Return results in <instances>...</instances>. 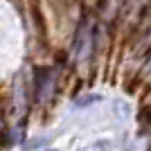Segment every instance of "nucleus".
<instances>
[{
    "label": "nucleus",
    "instance_id": "nucleus-1",
    "mask_svg": "<svg viewBox=\"0 0 151 151\" xmlns=\"http://www.w3.org/2000/svg\"><path fill=\"white\" fill-rule=\"evenodd\" d=\"M29 2V12H32V20H34V27H36L41 41H45L47 36V23H45L43 9H41V0H27Z\"/></svg>",
    "mask_w": 151,
    "mask_h": 151
},
{
    "label": "nucleus",
    "instance_id": "nucleus-2",
    "mask_svg": "<svg viewBox=\"0 0 151 151\" xmlns=\"http://www.w3.org/2000/svg\"><path fill=\"white\" fill-rule=\"evenodd\" d=\"M50 2H52V9H54V12H57L59 16H61V14L65 12V9H68V5H70L68 0H50Z\"/></svg>",
    "mask_w": 151,
    "mask_h": 151
}]
</instances>
